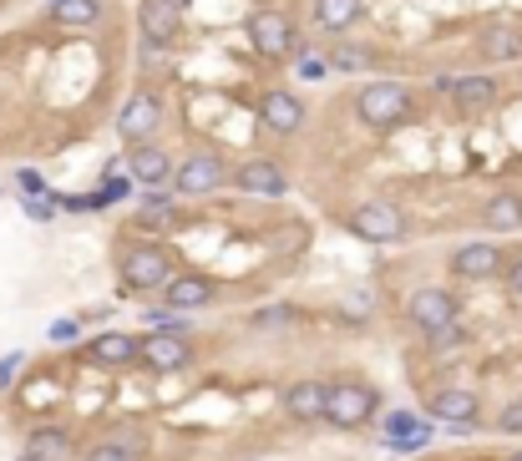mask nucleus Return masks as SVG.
Returning <instances> with one entry per match:
<instances>
[{"label":"nucleus","instance_id":"nucleus-1","mask_svg":"<svg viewBox=\"0 0 522 461\" xmlns=\"http://www.w3.org/2000/svg\"><path fill=\"white\" fill-rule=\"evenodd\" d=\"M350 112H355V122L370 127V132H396V127H406V122L416 117V92H411L406 82H396V76H376V82L355 87Z\"/></svg>","mask_w":522,"mask_h":461},{"label":"nucleus","instance_id":"nucleus-2","mask_svg":"<svg viewBox=\"0 0 522 461\" xmlns=\"http://www.w3.org/2000/svg\"><path fill=\"white\" fill-rule=\"evenodd\" d=\"M117 274H122V289H137V294L163 289V284L173 279L168 244H158V239H132V244H122V254H117Z\"/></svg>","mask_w":522,"mask_h":461},{"label":"nucleus","instance_id":"nucleus-3","mask_svg":"<svg viewBox=\"0 0 522 461\" xmlns=\"http://www.w3.org/2000/svg\"><path fill=\"white\" fill-rule=\"evenodd\" d=\"M376 411H381V391L376 386H365V380H355V375L330 380V401H325V421L330 426L355 431V426H365Z\"/></svg>","mask_w":522,"mask_h":461},{"label":"nucleus","instance_id":"nucleus-4","mask_svg":"<svg viewBox=\"0 0 522 461\" xmlns=\"http://www.w3.org/2000/svg\"><path fill=\"white\" fill-rule=\"evenodd\" d=\"M163 122H168V107H163V97H158L153 87H137V92H127V102H122V112H117V137H122L127 147L158 142Z\"/></svg>","mask_w":522,"mask_h":461},{"label":"nucleus","instance_id":"nucleus-5","mask_svg":"<svg viewBox=\"0 0 522 461\" xmlns=\"http://www.w3.org/2000/svg\"><path fill=\"white\" fill-rule=\"evenodd\" d=\"M234 183V168L218 158V152H188V158L173 168V188L188 198H213L218 188Z\"/></svg>","mask_w":522,"mask_h":461},{"label":"nucleus","instance_id":"nucleus-6","mask_svg":"<svg viewBox=\"0 0 522 461\" xmlns=\"http://www.w3.org/2000/svg\"><path fill=\"white\" fill-rule=\"evenodd\" d=\"M350 228H355L365 244H401L406 239V213L391 198H365L350 213Z\"/></svg>","mask_w":522,"mask_h":461},{"label":"nucleus","instance_id":"nucleus-7","mask_svg":"<svg viewBox=\"0 0 522 461\" xmlns=\"http://www.w3.org/2000/svg\"><path fill=\"white\" fill-rule=\"evenodd\" d=\"M436 92L457 112L477 117V112H487L497 102V76H487V71H452V76H436Z\"/></svg>","mask_w":522,"mask_h":461},{"label":"nucleus","instance_id":"nucleus-8","mask_svg":"<svg viewBox=\"0 0 522 461\" xmlns=\"http://www.w3.org/2000/svg\"><path fill=\"white\" fill-rule=\"evenodd\" d=\"M244 31H249V46H254L259 56H294V46H300V36H294V21H289L279 6L249 11Z\"/></svg>","mask_w":522,"mask_h":461},{"label":"nucleus","instance_id":"nucleus-9","mask_svg":"<svg viewBox=\"0 0 522 461\" xmlns=\"http://www.w3.org/2000/svg\"><path fill=\"white\" fill-rule=\"evenodd\" d=\"M310 122V107L300 92H289V87H269L259 97V127L274 132V137H294V132H305Z\"/></svg>","mask_w":522,"mask_h":461},{"label":"nucleus","instance_id":"nucleus-10","mask_svg":"<svg viewBox=\"0 0 522 461\" xmlns=\"http://www.w3.org/2000/svg\"><path fill=\"white\" fill-rule=\"evenodd\" d=\"M406 315H411V325H416L421 335H436V330H446V325H457V294L441 289V284H426V289L411 294Z\"/></svg>","mask_w":522,"mask_h":461},{"label":"nucleus","instance_id":"nucleus-11","mask_svg":"<svg viewBox=\"0 0 522 461\" xmlns=\"http://www.w3.org/2000/svg\"><path fill=\"white\" fill-rule=\"evenodd\" d=\"M137 365H142V370H153V375H168V370H188V365H193V345H188V335H173V330H153V335H142Z\"/></svg>","mask_w":522,"mask_h":461},{"label":"nucleus","instance_id":"nucleus-12","mask_svg":"<svg viewBox=\"0 0 522 461\" xmlns=\"http://www.w3.org/2000/svg\"><path fill=\"white\" fill-rule=\"evenodd\" d=\"M234 188L249 193V198H284L289 193V173L274 158H249V163L234 168Z\"/></svg>","mask_w":522,"mask_h":461},{"label":"nucleus","instance_id":"nucleus-13","mask_svg":"<svg viewBox=\"0 0 522 461\" xmlns=\"http://www.w3.org/2000/svg\"><path fill=\"white\" fill-rule=\"evenodd\" d=\"M507 269V249L492 244V239H472L452 254V274L457 279H497Z\"/></svg>","mask_w":522,"mask_h":461},{"label":"nucleus","instance_id":"nucleus-14","mask_svg":"<svg viewBox=\"0 0 522 461\" xmlns=\"http://www.w3.org/2000/svg\"><path fill=\"white\" fill-rule=\"evenodd\" d=\"M173 158H168V147L158 142H142V147H127V178L142 183V188H168L173 183Z\"/></svg>","mask_w":522,"mask_h":461},{"label":"nucleus","instance_id":"nucleus-15","mask_svg":"<svg viewBox=\"0 0 522 461\" xmlns=\"http://www.w3.org/2000/svg\"><path fill=\"white\" fill-rule=\"evenodd\" d=\"M137 31L153 46H173L178 31H183V6H173V0H142L137 6Z\"/></svg>","mask_w":522,"mask_h":461},{"label":"nucleus","instance_id":"nucleus-16","mask_svg":"<svg viewBox=\"0 0 522 461\" xmlns=\"http://www.w3.org/2000/svg\"><path fill=\"white\" fill-rule=\"evenodd\" d=\"M163 299H168V310L193 315V310H208V304L218 299V289H213V279H203V274H173V279L163 284Z\"/></svg>","mask_w":522,"mask_h":461},{"label":"nucleus","instance_id":"nucleus-17","mask_svg":"<svg viewBox=\"0 0 522 461\" xmlns=\"http://www.w3.org/2000/svg\"><path fill=\"white\" fill-rule=\"evenodd\" d=\"M477 411H482L477 391H462V386H446V391L431 396V416L446 421L452 431H472V426H477Z\"/></svg>","mask_w":522,"mask_h":461},{"label":"nucleus","instance_id":"nucleus-18","mask_svg":"<svg viewBox=\"0 0 522 461\" xmlns=\"http://www.w3.org/2000/svg\"><path fill=\"white\" fill-rule=\"evenodd\" d=\"M477 51H482V61H492V66L522 61V26H517V21H492V26H482Z\"/></svg>","mask_w":522,"mask_h":461},{"label":"nucleus","instance_id":"nucleus-19","mask_svg":"<svg viewBox=\"0 0 522 461\" xmlns=\"http://www.w3.org/2000/svg\"><path fill=\"white\" fill-rule=\"evenodd\" d=\"M137 350H142L137 335H127V330H107V335H97V340L87 345V360L102 365V370H127V365L137 360Z\"/></svg>","mask_w":522,"mask_h":461},{"label":"nucleus","instance_id":"nucleus-20","mask_svg":"<svg viewBox=\"0 0 522 461\" xmlns=\"http://www.w3.org/2000/svg\"><path fill=\"white\" fill-rule=\"evenodd\" d=\"M325 401H330L325 380H294V386L284 391V411L294 421H325Z\"/></svg>","mask_w":522,"mask_h":461},{"label":"nucleus","instance_id":"nucleus-21","mask_svg":"<svg viewBox=\"0 0 522 461\" xmlns=\"http://www.w3.org/2000/svg\"><path fill=\"white\" fill-rule=\"evenodd\" d=\"M360 11H365V0H310V26L325 36H340L360 21Z\"/></svg>","mask_w":522,"mask_h":461},{"label":"nucleus","instance_id":"nucleus-22","mask_svg":"<svg viewBox=\"0 0 522 461\" xmlns=\"http://www.w3.org/2000/svg\"><path fill=\"white\" fill-rule=\"evenodd\" d=\"M482 223L492 228V234H517V228H522V193H512V188L492 193L482 203Z\"/></svg>","mask_w":522,"mask_h":461},{"label":"nucleus","instance_id":"nucleus-23","mask_svg":"<svg viewBox=\"0 0 522 461\" xmlns=\"http://www.w3.org/2000/svg\"><path fill=\"white\" fill-rule=\"evenodd\" d=\"M426 441H431V426H426L421 416L396 411V416L386 421V446H391V451H421Z\"/></svg>","mask_w":522,"mask_h":461},{"label":"nucleus","instance_id":"nucleus-24","mask_svg":"<svg viewBox=\"0 0 522 461\" xmlns=\"http://www.w3.org/2000/svg\"><path fill=\"white\" fill-rule=\"evenodd\" d=\"M325 61L340 76H365L370 66H376V51H370L365 41H335V46H325Z\"/></svg>","mask_w":522,"mask_h":461},{"label":"nucleus","instance_id":"nucleus-25","mask_svg":"<svg viewBox=\"0 0 522 461\" xmlns=\"http://www.w3.org/2000/svg\"><path fill=\"white\" fill-rule=\"evenodd\" d=\"M46 16L56 26H97L107 16V6H102V0H51Z\"/></svg>","mask_w":522,"mask_h":461},{"label":"nucleus","instance_id":"nucleus-26","mask_svg":"<svg viewBox=\"0 0 522 461\" xmlns=\"http://www.w3.org/2000/svg\"><path fill=\"white\" fill-rule=\"evenodd\" d=\"M66 446H71V436H66L61 426H41V431L26 436L21 461H56V456H66Z\"/></svg>","mask_w":522,"mask_h":461},{"label":"nucleus","instance_id":"nucleus-27","mask_svg":"<svg viewBox=\"0 0 522 461\" xmlns=\"http://www.w3.org/2000/svg\"><path fill=\"white\" fill-rule=\"evenodd\" d=\"M137 228H178V208L163 188H147V198L137 208Z\"/></svg>","mask_w":522,"mask_h":461},{"label":"nucleus","instance_id":"nucleus-28","mask_svg":"<svg viewBox=\"0 0 522 461\" xmlns=\"http://www.w3.org/2000/svg\"><path fill=\"white\" fill-rule=\"evenodd\" d=\"M426 345H431L436 355H446V350H462V345H467V330H462V325H446V330L426 335Z\"/></svg>","mask_w":522,"mask_h":461},{"label":"nucleus","instance_id":"nucleus-29","mask_svg":"<svg viewBox=\"0 0 522 461\" xmlns=\"http://www.w3.org/2000/svg\"><path fill=\"white\" fill-rule=\"evenodd\" d=\"M249 325L254 330H284V325H294V310H289V304H274V310H259Z\"/></svg>","mask_w":522,"mask_h":461},{"label":"nucleus","instance_id":"nucleus-30","mask_svg":"<svg viewBox=\"0 0 522 461\" xmlns=\"http://www.w3.org/2000/svg\"><path fill=\"white\" fill-rule=\"evenodd\" d=\"M56 203H61V193H46V198H26V218H36V223H51V218L61 213Z\"/></svg>","mask_w":522,"mask_h":461},{"label":"nucleus","instance_id":"nucleus-31","mask_svg":"<svg viewBox=\"0 0 522 461\" xmlns=\"http://www.w3.org/2000/svg\"><path fill=\"white\" fill-rule=\"evenodd\" d=\"M497 431H507V436H522V401H507V406H502V416H497Z\"/></svg>","mask_w":522,"mask_h":461},{"label":"nucleus","instance_id":"nucleus-32","mask_svg":"<svg viewBox=\"0 0 522 461\" xmlns=\"http://www.w3.org/2000/svg\"><path fill=\"white\" fill-rule=\"evenodd\" d=\"M502 284H507V294H512V299H522V254H512V259H507Z\"/></svg>","mask_w":522,"mask_h":461},{"label":"nucleus","instance_id":"nucleus-33","mask_svg":"<svg viewBox=\"0 0 522 461\" xmlns=\"http://www.w3.org/2000/svg\"><path fill=\"white\" fill-rule=\"evenodd\" d=\"M21 360H26L21 350H11L6 360H0V391H11V386H16V370H21Z\"/></svg>","mask_w":522,"mask_h":461},{"label":"nucleus","instance_id":"nucleus-34","mask_svg":"<svg viewBox=\"0 0 522 461\" xmlns=\"http://www.w3.org/2000/svg\"><path fill=\"white\" fill-rule=\"evenodd\" d=\"M77 335H82L77 320H56V325H51V340H56V345H77Z\"/></svg>","mask_w":522,"mask_h":461},{"label":"nucleus","instance_id":"nucleus-35","mask_svg":"<svg viewBox=\"0 0 522 461\" xmlns=\"http://www.w3.org/2000/svg\"><path fill=\"white\" fill-rule=\"evenodd\" d=\"M16 183H21V193H31V198H46V193H51V188H46V178H41L36 168H26Z\"/></svg>","mask_w":522,"mask_h":461},{"label":"nucleus","instance_id":"nucleus-36","mask_svg":"<svg viewBox=\"0 0 522 461\" xmlns=\"http://www.w3.org/2000/svg\"><path fill=\"white\" fill-rule=\"evenodd\" d=\"M512 461H522V451H512Z\"/></svg>","mask_w":522,"mask_h":461},{"label":"nucleus","instance_id":"nucleus-37","mask_svg":"<svg viewBox=\"0 0 522 461\" xmlns=\"http://www.w3.org/2000/svg\"><path fill=\"white\" fill-rule=\"evenodd\" d=\"M173 6H188V0H173Z\"/></svg>","mask_w":522,"mask_h":461},{"label":"nucleus","instance_id":"nucleus-38","mask_svg":"<svg viewBox=\"0 0 522 461\" xmlns=\"http://www.w3.org/2000/svg\"><path fill=\"white\" fill-rule=\"evenodd\" d=\"M46 6H51V0H46Z\"/></svg>","mask_w":522,"mask_h":461}]
</instances>
